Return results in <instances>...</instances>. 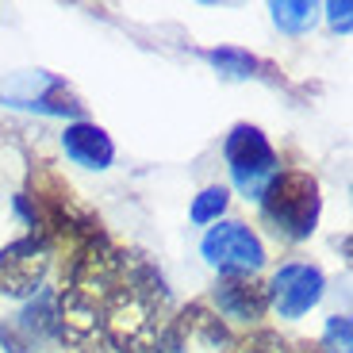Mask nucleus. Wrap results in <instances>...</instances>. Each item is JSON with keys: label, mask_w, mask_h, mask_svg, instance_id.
Here are the masks:
<instances>
[{"label": "nucleus", "mask_w": 353, "mask_h": 353, "mask_svg": "<svg viewBox=\"0 0 353 353\" xmlns=\"http://www.w3.org/2000/svg\"><path fill=\"white\" fill-rule=\"evenodd\" d=\"M227 203H230V192L223 185L203 188L192 200V223H219V215L227 212Z\"/></svg>", "instance_id": "obj_13"}, {"label": "nucleus", "mask_w": 353, "mask_h": 353, "mask_svg": "<svg viewBox=\"0 0 353 353\" xmlns=\"http://www.w3.org/2000/svg\"><path fill=\"white\" fill-rule=\"evenodd\" d=\"M215 65H219V73H227V77H250V73L257 70L254 54L246 50H230V46H223V50H212L208 54Z\"/></svg>", "instance_id": "obj_14"}, {"label": "nucleus", "mask_w": 353, "mask_h": 353, "mask_svg": "<svg viewBox=\"0 0 353 353\" xmlns=\"http://www.w3.org/2000/svg\"><path fill=\"white\" fill-rule=\"evenodd\" d=\"M54 338H58L65 350H97V345L104 342L100 303L62 288V296H54Z\"/></svg>", "instance_id": "obj_7"}, {"label": "nucleus", "mask_w": 353, "mask_h": 353, "mask_svg": "<svg viewBox=\"0 0 353 353\" xmlns=\"http://www.w3.org/2000/svg\"><path fill=\"white\" fill-rule=\"evenodd\" d=\"M54 338V296L39 292L35 303H27L16 319L0 323V342L8 353H35L39 345Z\"/></svg>", "instance_id": "obj_9"}, {"label": "nucleus", "mask_w": 353, "mask_h": 353, "mask_svg": "<svg viewBox=\"0 0 353 353\" xmlns=\"http://www.w3.org/2000/svg\"><path fill=\"white\" fill-rule=\"evenodd\" d=\"M330 23L334 27H342V31H350V12H353V4L350 0H342V4H330Z\"/></svg>", "instance_id": "obj_18"}, {"label": "nucleus", "mask_w": 353, "mask_h": 353, "mask_svg": "<svg viewBox=\"0 0 353 353\" xmlns=\"http://www.w3.org/2000/svg\"><path fill=\"white\" fill-rule=\"evenodd\" d=\"M203 257L223 276H254L265 265V246L250 227L242 223H219L203 234Z\"/></svg>", "instance_id": "obj_6"}, {"label": "nucleus", "mask_w": 353, "mask_h": 353, "mask_svg": "<svg viewBox=\"0 0 353 353\" xmlns=\"http://www.w3.org/2000/svg\"><path fill=\"white\" fill-rule=\"evenodd\" d=\"M227 165H230V176H234V185L250 196V200H261V192L269 188L276 173H281V161H276V150L269 146L257 127L250 123H239L234 131L227 134Z\"/></svg>", "instance_id": "obj_3"}, {"label": "nucleus", "mask_w": 353, "mask_h": 353, "mask_svg": "<svg viewBox=\"0 0 353 353\" xmlns=\"http://www.w3.org/2000/svg\"><path fill=\"white\" fill-rule=\"evenodd\" d=\"M46 273H50V246H46L43 234L19 239L0 250V296L31 300L43 292Z\"/></svg>", "instance_id": "obj_4"}, {"label": "nucleus", "mask_w": 353, "mask_h": 353, "mask_svg": "<svg viewBox=\"0 0 353 353\" xmlns=\"http://www.w3.org/2000/svg\"><path fill=\"white\" fill-rule=\"evenodd\" d=\"M353 345V334H350V319L345 315H334L327 323V338H323V350L327 353H350Z\"/></svg>", "instance_id": "obj_17"}, {"label": "nucleus", "mask_w": 353, "mask_h": 353, "mask_svg": "<svg viewBox=\"0 0 353 353\" xmlns=\"http://www.w3.org/2000/svg\"><path fill=\"white\" fill-rule=\"evenodd\" d=\"M234 353H292L276 330H250L246 338L234 342Z\"/></svg>", "instance_id": "obj_15"}, {"label": "nucleus", "mask_w": 353, "mask_h": 353, "mask_svg": "<svg viewBox=\"0 0 353 353\" xmlns=\"http://www.w3.org/2000/svg\"><path fill=\"white\" fill-rule=\"evenodd\" d=\"M273 19L281 31H303V27H311V4H303V0L273 4Z\"/></svg>", "instance_id": "obj_16"}, {"label": "nucleus", "mask_w": 353, "mask_h": 353, "mask_svg": "<svg viewBox=\"0 0 353 353\" xmlns=\"http://www.w3.org/2000/svg\"><path fill=\"white\" fill-rule=\"evenodd\" d=\"M261 208L284 239H311L319 223V185L307 173H276L261 192Z\"/></svg>", "instance_id": "obj_2"}, {"label": "nucleus", "mask_w": 353, "mask_h": 353, "mask_svg": "<svg viewBox=\"0 0 353 353\" xmlns=\"http://www.w3.org/2000/svg\"><path fill=\"white\" fill-rule=\"evenodd\" d=\"M119 257H123V250H115L104 234L85 239L77 250V257H73L70 284H65V288L104 307V300L115 292V284H119Z\"/></svg>", "instance_id": "obj_5"}, {"label": "nucleus", "mask_w": 353, "mask_h": 353, "mask_svg": "<svg viewBox=\"0 0 353 353\" xmlns=\"http://www.w3.org/2000/svg\"><path fill=\"white\" fill-rule=\"evenodd\" d=\"M169 330H173V338L181 342V350H188V342L203 345V350H223V345L230 342L227 327H223L215 315H208L200 303H196V307H188Z\"/></svg>", "instance_id": "obj_12"}, {"label": "nucleus", "mask_w": 353, "mask_h": 353, "mask_svg": "<svg viewBox=\"0 0 353 353\" xmlns=\"http://www.w3.org/2000/svg\"><path fill=\"white\" fill-rule=\"evenodd\" d=\"M158 353H185V350H181V342H176V338H173V330H169V334H165V345H161Z\"/></svg>", "instance_id": "obj_19"}, {"label": "nucleus", "mask_w": 353, "mask_h": 353, "mask_svg": "<svg viewBox=\"0 0 353 353\" xmlns=\"http://www.w3.org/2000/svg\"><path fill=\"white\" fill-rule=\"evenodd\" d=\"M215 307L234 323H257L269 311V292L254 276H223L215 288Z\"/></svg>", "instance_id": "obj_10"}, {"label": "nucleus", "mask_w": 353, "mask_h": 353, "mask_svg": "<svg viewBox=\"0 0 353 353\" xmlns=\"http://www.w3.org/2000/svg\"><path fill=\"white\" fill-rule=\"evenodd\" d=\"M62 146H65V154H70L77 165H85V169H108L112 158H115L112 139H108L97 123H85V119L73 123V127H65Z\"/></svg>", "instance_id": "obj_11"}, {"label": "nucleus", "mask_w": 353, "mask_h": 353, "mask_svg": "<svg viewBox=\"0 0 353 353\" xmlns=\"http://www.w3.org/2000/svg\"><path fill=\"white\" fill-rule=\"evenodd\" d=\"M323 273L315 265H284L269 284V303L281 311V319H300L323 300Z\"/></svg>", "instance_id": "obj_8"}, {"label": "nucleus", "mask_w": 353, "mask_h": 353, "mask_svg": "<svg viewBox=\"0 0 353 353\" xmlns=\"http://www.w3.org/2000/svg\"><path fill=\"white\" fill-rule=\"evenodd\" d=\"M100 319H104V342H112L119 353H158L165 345L169 327L161 323V303L146 300L127 284H115V292L100 307Z\"/></svg>", "instance_id": "obj_1"}]
</instances>
